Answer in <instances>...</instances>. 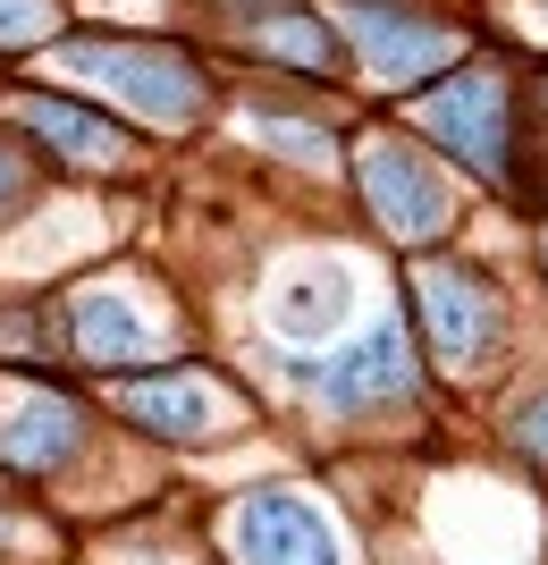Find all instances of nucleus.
I'll list each match as a JSON object with an SVG mask.
<instances>
[{
	"label": "nucleus",
	"instance_id": "9",
	"mask_svg": "<svg viewBox=\"0 0 548 565\" xmlns=\"http://www.w3.org/2000/svg\"><path fill=\"white\" fill-rule=\"evenodd\" d=\"M76 439H85V414H76L68 397H51V388H34V397H18L0 414V465H18V472L68 465Z\"/></svg>",
	"mask_w": 548,
	"mask_h": 565
},
{
	"label": "nucleus",
	"instance_id": "12",
	"mask_svg": "<svg viewBox=\"0 0 548 565\" xmlns=\"http://www.w3.org/2000/svg\"><path fill=\"white\" fill-rule=\"evenodd\" d=\"M254 43L270 51V60H287V68H304V76H330L337 68V34L321 18H304V9H279V18L254 25Z\"/></svg>",
	"mask_w": 548,
	"mask_h": 565
},
{
	"label": "nucleus",
	"instance_id": "8",
	"mask_svg": "<svg viewBox=\"0 0 548 565\" xmlns=\"http://www.w3.org/2000/svg\"><path fill=\"white\" fill-rule=\"evenodd\" d=\"M312 380H321V397H330L337 414H363V405H388V397L413 388V354H406V338H397V321H380L363 347H346L330 372H312Z\"/></svg>",
	"mask_w": 548,
	"mask_h": 565
},
{
	"label": "nucleus",
	"instance_id": "2",
	"mask_svg": "<svg viewBox=\"0 0 548 565\" xmlns=\"http://www.w3.org/2000/svg\"><path fill=\"white\" fill-rule=\"evenodd\" d=\"M422 127L448 143L473 178H506V136H515L506 76H490V68H448V76L422 94Z\"/></svg>",
	"mask_w": 548,
	"mask_h": 565
},
{
	"label": "nucleus",
	"instance_id": "5",
	"mask_svg": "<svg viewBox=\"0 0 548 565\" xmlns=\"http://www.w3.org/2000/svg\"><path fill=\"white\" fill-rule=\"evenodd\" d=\"M413 296H422V330L439 347V363H481L498 347V305H490V287L464 262H422Z\"/></svg>",
	"mask_w": 548,
	"mask_h": 565
},
{
	"label": "nucleus",
	"instance_id": "16",
	"mask_svg": "<svg viewBox=\"0 0 548 565\" xmlns=\"http://www.w3.org/2000/svg\"><path fill=\"white\" fill-rule=\"evenodd\" d=\"M515 430H524V448H531V456H540V465H548V397L531 405V414H524V423H515Z\"/></svg>",
	"mask_w": 548,
	"mask_h": 565
},
{
	"label": "nucleus",
	"instance_id": "11",
	"mask_svg": "<svg viewBox=\"0 0 548 565\" xmlns=\"http://www.w3.org/2000/svg\"><path fill=\"white\" fill-rule=\"evenodd\" d=\"M68 321H76V347L94 354V363H127V354H143L136 305H127V296H110V287H85V296L68 305Z\"/></svg>",
	"mask_w": 548,
	"mask_h": 565
},
{
	"label": "nucleus",
	"instance_id": "7",
	"mask_svg": "<svg viewBox=\"0 0 548 565\" xmlns=\"http://www.w3.org/2000/svg\"><path fill=\"white\" fill-rule=\"evenodd\" d=\"M119 405H127V423H143L152 439H203V430H219L228 414H237V397H228V388H212V380H194V372L127 380Z\"/></svg>",
	"mask_w": 548,
	"mask_h": 565
},
{
	"label": "nucleus",
	"instance_id": "1",
	"mask_svg": "<svg viewBox=\"0 0 548 565\" xmlns=\"http://www.w3.org/2000/svg\"><path fill=\"white\" fill-rule=\"evenodd\" d=\"M60 68H68V76H94V85H110V94L136 102L152 127H194V110H203V68H194V60H178L169 43L76 34V43H60Z\"/></svg>",
	"mask_w": 548,
	"mask_h": 565
},
{
	"label": "nucleus",
	"instance_id": "10",
	"mask_svg": "<svg viewBox=\"0 0 548 565\" xmlns=\"http://www.w3.org/2000/svg\"><path fill=\"white\" fill-rule=\"evenodd\" d=\"M18 118H25V127H34V136H43L68 169H110V161H127V136L110 127V118H94L85 102L25 94V102H18Z\"/></svg>",
	"mask_w": 548,
	"mask_h": 565
},
{
	"label": "nucleus",
	"instance_id": "17",
	"mask_svg": "<svg viewBox=\"0 0 548 565\" xmlns=\"http://www.w3.org/2000/svg\"><path fill=\"white\" fill-rule=\"evenodd\" d=\"M18 186H25V169H18V152H9V143H0V212H9V203H18Z\"/></svg>",
	"mask_w": 548,
	"mask_h": 565
},
{
	"label": "nucleus",
	"instance_id": "13",
	"mask_svg": "<svg viewBox=\"0 0 548 565\" xmlns=\"http://www.w3.org/2000/svg\"><path fill=\"white\" fill-rule=\"evenodd\" d=\"M346 321V270H304V279H287L279 296V330L287 338H321Z\"/></svg>",
	"mask_w": 548,
	"mask_h": 565
},
{
	"label": "nucleus",
	"instance_id": "15",
	"mask_svg": "<svg viewBox=\"0 0 548 565\" xmlns=\"http://www.w3.org/2000/svg\"><path fill=\"white\" fill-rule=\"evenodd\" d=\"M254 127H262V143H279L296 161H330V136H312V127H287V118H254Z\"/></svg>",
	"mask_w": 548,
	"mask_h": 565
},
{
	"label": "nucleus",
	"instance_id": "6",
	"mask_svg": "<svg viewBox=\"0 0 548 565\" xmlns=\"http://www.w3.org/2000/svg\"><path fill=\"white\" fill-rule=\"evenodd\" d=\"M355 43L363 60L388 76V85H422L430 68H448L455 60V34L422 9H397V0H363L355 9Z\"/></svg>",
	"mask_w": 548,
	"mask_h": 565
},
{
	"label": "nucleus",
	"instance_id": "4",
	"mask_svg": "<svg viewBox=\"0 0 548 565\" xmlns=\"http://www.w3.org/2000/svg\"><path fill=\"white\" fill-rule=\"evenodd\" d=\"M245 565H337V532L304 490H254L237 507Z\"/></svg>",
	"mask_w": 548,
	"mask_h": 565
},
{
	"label": "nucleus",
	"instance_id": "14",
	"mask_svg": "<svg viewBox=\"0 0 548 565\" xmlns=\"http://www.w3.org/2000/svg\"><path fill=\"white\" fill-rule=\"evenodd\" d=\"M51 34V0H0V51H25Z\"/></svg>",
	"mask_w": 548,
	"mask_h": 565
},
{
	"label": "nucleus",
	"instance_id": "3",
	"mask_svg": "<svg viewBox=\"0 0 548 565\" xmlns=\"http://www.w3.org/2000/svg\"><path fill=\"white\" fill-rule=\"evenodd\" d=\"M363 203H372L380 236H397V245H422V236L448 228V186H439V169L397 136L363 143Z\"/></svg>",
	"mask_w": 548,
	"mask_h": 565
},
{
	"label": "nucleus",
	"instance_id": "18",
	"mask_svg": "<svg viewBox=\"0 0 548 565\" xmlns=\"http://www.w3.org/2000/svg\"><path fill=\"white\" fill-rule=\"evenodd\" d=\"M0 548H9V515H0Z\"/></svg>",
	"mask_w": 548,
	"mask_h": 565
}]
</instances>
